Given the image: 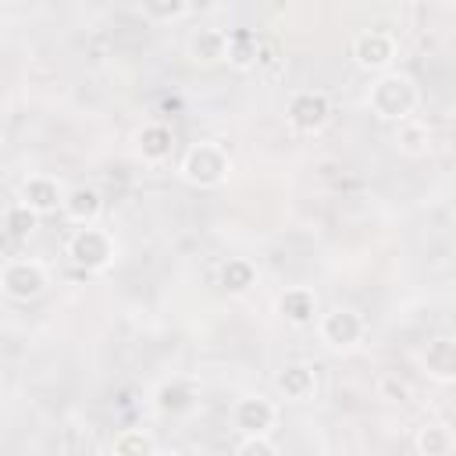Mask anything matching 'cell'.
Listing matches in <instances>:
<instances>
[{
	"label": "cell",
	"instance_id": "cell-1",
	"mask_svg": "<svg viewBox=\"0 0 456 456\" xmlns=\"http://www.w3.org/2000/svg\"><path fill=\"white\" fill-rule=\"evenodd\" d=\"M420 103V89L417 82L406 75V71H385L370 82V93H367V107L381 118V121H410L413 110Z\"/></svg>",
	"mask_w": 456,
	"mask_h": 456
},
{
	"label": "cell",
	"instance_id": "cell-2",
	"mask_svg": "<svg viewBox=\"0 0 456 456\" xmlns=\"http://www.w3.org/2000/svg\"><path fill=\"white\" fill-rule=\"evenodd\" d=\"M178 171H182V178H185L189 185H196V189H214V185H221V182L228 178L232 157H228V150H224L221 142L203 139V142H192V146L185 150Z\"/></svg>",
	"mask_w": 456,
	"mask_h": 456
},
{
	"label": "cell",
	"instance_id": "cell-3",
	"mask_svg": "<svg viewBox=\"0 0 456 456\" xmlns=\"http://www.w3.org/2000/svg\"><path fill=\"white\" fill-rule=\"evenodd\" d=\"M64 253H68V260H71L75 267L96 274V271H107V267L114 264V256H118V242H114V235H110L107 228L86 224V228H75V232H71Z\"/></svg>",
	"mask_w": 456,
	"mask_h": 456
},
{
	"label": "cell",
	"instance_id": "cell-4",
	"mask_svg": "<svg viewBox=\"0 0 456 456\" xmlns=\"http://www.w3.org/2000/svg\"><path fill=\"white\" fill-rule=\"evenodd\" d=\"M0 285H4V296L14 299V303H28L36 296L46 292L50 285V274L39 260H28V256H11L0 271Z\"/></svg>",
	"mask_w": 456,
	"mask_h": 456
},
{
	"label": "cell",
	"instance_id": "cell-5",
	"mask_svg": "<svg viewBox=\"0 0 456 456\" xmlns=\"http://www.w3.org/2000/svg\"><path fill=\"white\" fill-rule=\"evenodd\" d=\"M317 335H321V342H324L328 349H335V353H349V349H356V346L363 342V335H367V321H363L353 306H335L331 314L321 317Z\"/></svg>",
	"mask_w": 456,
	"mask_h": 456
},
{
	"label": "cell",
	"instance_id": "cell-6",
	"mask_svg": "<svg viewBox=\"0 0 456 456\" xmlns=\"http://www.w3.org/2000/svg\"><path fill=\"white\" fill-rule=\"evenodd\" d=\"M285 118H289V125H292L296 132L314 135V132H321V128L328 125V118H331V100H328L324 89H299V93H292V100H289V107H285Z\"/></svg>",
	"mask_w": 456,
	"mask_h": 456
},
{
	"label": "cell",
	"instance_id": "cell-7",
	"mask_svg": "<svg viewBox=\"0 0 456 456\" xmlns=\"http://www.w3.org/2000/svg\"><path fill=\"white\" fill-rule=\"evenodd\" d=\"M353 61L363 71L385 75V71H392V61H395V39L385 28H363L353 39Z\"/></svg>",
	"mask_w": 456,
	"mask_h": 456
},
{
	"label": "cell",
	"instance_id": "cell-8",
	"mask_svg": "<svg viewBox=\"0 0 456 456\" xmlns=\"http://www.w3.org/2000/svg\"><path fill=\"white\" fill-rule=\"evenodd\" d=\"M278 420V406L267 395H242L232 406V424L242 435H267Z\"/></svg>",
	"mask_w": 456,
	"mask_h": 456
},
{
	"label": "cell",
	"instance_id": "cell-9",
	"mask_svg": "<svg viewBox=\"0 0 456 456\" xmlns=\"http://www.w3.org/2000/svg\"><path fill=\"white\" fill-rule=\"evenodd\" d=\"M153 406L164 413V417H182L196 406V385L182 374L175 378H164L157 388H153Z\"/></svg>",
	"mask_w": 456,
	"mask_h": 456
},
{
	"label": "cell",
	"instance_id": "cell-10",
	"mask_svg": "<svg viewBox=\"0 0 456 456\" xmlns=\"http://www.w3.org/2000/svg\"><path fill=\"white\" fill-rule=\"evenodd\" d=\"M64 189H61V182L57 178H50V175H28L25 182H21V203L25 207H32L39 217L43 214H53L57 207H64Z\"/></svg>",
	"mask_w": 456,
	"mask_h": 456
},
{
	"label": "cell",
	"instance_id": "cell-11",
	"mask_svg": "<svg viewBox=\"0 0 456 456\" xmlns=\"http://www.w3.org/2000/svg\"><path fill=\"white\" fill-rule=\"evenodd\" d=\"M278 392L289 399V403H306L317 395V374L310 363H285L274 378Z\"/></svg>",
	"mask_w": 456,
	"mask_h": 456
},
{
	"label": "cell",
	"instance_id": "cell-12",
	"mask_svg": "<svg viewBox=\"0 0 456 456\" xmlns=\"http://www.w3.org/2000/svg\"><path fill=\"white\" fill-rule=\"evenodd\" d=\"M420 367L435 381H456V342L452 338H431L420 353Z\"/></svg>",
	"mask_w": 456,
	"mask_h": 456
},
{
	"label": "cell",
	"instance_id": "cell-13",
	"mask_svg": "<svg viewBox=\"0 0 456 456\" xmlns=\"http://www.w3.org/2000/svg\"><path fill=\"white\" fill-rule=\"evenodd\" d=\"M61 210H64V217H68L71 224L86 228V224H96V217H100V210H103V200H100V192H96L93 185H75V189H68Z\"/></svg>",
	"mask_w": 456,
	"mask_h": 456
},
{
	"label": "cell",
	"instance_id": "cell-14",
	"mask_svg": "<svg viewBox=\"0 0 456 456\" xmlns=\"http://www.w3.org/2000/svg\"><path fill=\"white\" fill-rule=\"evenodd\" d=\"M189 57L196 64H217L228 61V32L224 28H200L189 39Z\"/></svg>",
	"mask_w": 456,
	"mask_h": 456
},
{
	"label": "cell",
	"instance_id": "cell-15",
	"mask_svg": "<svg viewBox=\"0 0 456 456\" xmlns=\"http://www.w3.org/2000/svg\"><path fill=\"white\" fill-rule=\"evenodd\" d=\"M278 314L289 324H296V328L314 324V317H317V296L310 289H285L278 296Z\"/></svg>",
	"mask_w": 456,
	"mask_h": 456
},
{
	"label": "cell",
	"instance_id": "cell-16",
	"mask_svg": "<svg viewBox=\"0 0 456 456\" xmlns=\"http://www.w3.org/2000/svg\"><path fill=\"white\" fill-rule=\"evenodd\" d=\"M135 146H139V157H142L146 164H164V160L171 157L175 135H171V128H167V125L153 121V125H142V132H139Z\"/></svg>",
	"mask_w": 456,
	"mask_h": 456
},
{
	"label": "cell",
	"instance_id": "cell-17",
	"mask_svg": "<svg viewBox=\"0 0 456 456\" xmlns=\"http://www.w3.org/2000/svg\"><path fill=\"white\" fill-rule=\"evenodd\" d=\"M224 32H228V64H235V68L260 64L264 43L256 39V32H249V28H224Z\"/></svg>",
	"mask_w": 456,
	"mask_h": 456
},
{
	"label": "cell",
	"instance_id": "cell-18",
	"mask_svg": "<svg viewBox=\"0 0 456 456\" xmlns=\"http://www.w3.org/2000/svg\"><path fill=\"white\" fill-rule=\"evenodd\" d=\"M217 285L228 292V296H242V292H249L253 285H256V271H253V264L249 260H228V264H221V274H217Z\"/></svg>",
	"mask_w": 456,
	"mask_h": 456
},
{
	"label": "cell",
	"instance_id": "cell-19",
	"mask_svg": "<svg viewBox=\"0 0 456 456\" xmlns=\"http://www.w3.org/2000/svg\"><path fill=\"white\" fill-rule=\"evenodd\" d=\"M110 456H157L153 435L142 428H121L110 442Z\"/></svg>",
	"mask_w": 456,
	"mask_h": 456
},
{
	"label": "cell",
	"instance_id": "cell-20",
	"mask_svg": "<svg viewBox=\"0 0 456 456\" xmlns=\"http://www.w3.org/2000/svg\"><path fill=\"white\" fill-rule=\"evenodd\" d=\"M395 146H399L406 157H424L428 146H431V128H428L424 121L410 118V121L395 125Z\"/></svg>",
	"mask_w": 456,
	"mask_h": 456
},
{
	"label": "cell",
	"instance_id": "cell-21",
	"mask_svg": "<svg viewBox=\"0 0 456 456\" xmlns=\"http://www.w3.org/2000/svg\"><path fill=\"white\" fill-rule=\"evenodd\" d=\"M452 431L445 424H424L417 431V456H449Z\"/></svg>",
	"mask_w": 456,
	"mask_h": 456
},
{
	"label": "cell",
	"instance_id": "cell-22",
	"mask_svg": "<svg viewBox=\"0 0 456 456\" xmlns=\"http://www.w3.org/2000/svg\"><path fill=\"white\" fill-rule=\"evenodd\" d=\"M39 224V214L32 210V207H25L21 200L18 203H11L7 207V214H4V228H7V235L11 239H25V235H32V228Z\"/></svg>",
	"mask_w": 456,
	"mask_h": 456
},
{
	"label": "cell",
	"instance_id": "cell-23",
	"mask_svg": "<svg viewBox=\"0 0 456 456\" xmlns=\"http://www.w3.org/2000/svg\"><path fill=\"white\" fill-rule=\"evenodd\" d=\"M235 456H278V445L267 435H242Z\"/></svg>",
	"mask_w": 456,
	"mask_h": 456
},
{
	"label": "cell",
	"instance_id": "cell-24",
	"mask_svg": "<svg viewBox=\"0 0 456 456\" xmlns=\"http://www.w3.org/2000/svg\"><path fill=\"white\" fill-rule=\"evenodd\" d=\"M142 14H150V18H182V14H189V4H178V0H150V4H142Z\"/></svg>",
	"mask_w": 456,
	"mask_h": 456
},
{
	"label": "cell",
	"instance_id": "cell-25",
	"mask_svg": "<svg viewBox=\"0 0 456 456\" xmlns=\"http://www.w3.org/2000/svg\"><path fill=\"white\" fill-rule=\"evenodd\" d=\"M378 388H381V399H388V403H406V399H410V385L399 381L395 374H385V378L378 381Z\"/></svg>",
	"mask_w": 456,
	"mask_h": 456
},
{
	"label": "cell",
	"instance_id": "cell-26",
	"mask_svg": "<svg viewBox=\"0 0 456 456\" xmlns=\"http://www.w3.org/2000/svg\"><path fill=\"white\" fill-rule=\"evenodd\" d=\"M157 456H178V452H157Z\"/></svg>",
	"mask_w": 456,
	"mask_h": 456
},
{
	"label": "cell",
	"instance_id": "cell-27",
	"mask_svg": "<svg viewBox=\"0 0 456 456\" xmlns=\"http://www.w3.org/2000/svg\"><path fill=\"white\" fill-rule=\"evenodd\" d=\"M452 417H456V399H452Z\"/></svg>",
	"mask_w": 456,
	"mask_h": 456
}]
</instances>
